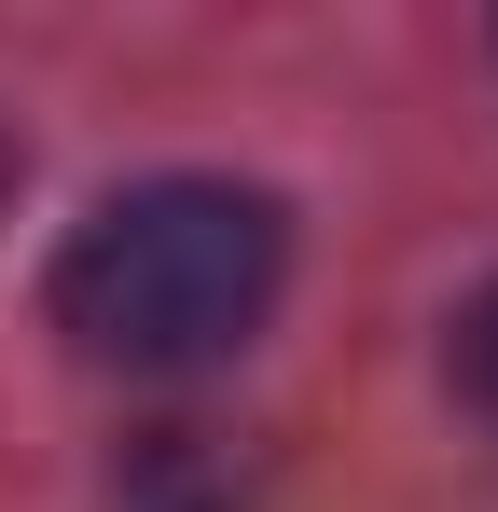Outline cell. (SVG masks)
Segmentation results:
<instances>
[{"label":"cell","instance_id":"obj_2","mask_svg":"<svg viewBox=\"0 0 498 512\" xmlns=\"http://www.w3.org/2000/svg\"><path fill=\"white\" fill-rule=\"evenodd\" d=\"M457 402L498 429V277L471 291V305H457Z\"/></svg>","mask_w":498,"mask_h":512},{"label":"cell","instance_id":"obj_1","mask_svg":"<svg viewBox=\"0 0 498 512\" xmlns=\"http://www.w3.org/2000/svg\"><path fill=\"white\" fill-rule=\"evenodd\" d=\"M291 277V208L263 180H125L70 222V250L42 277L56 333L97 374H208L277 319Z\"/></svg>","mask_w":498,"mask_h":512},{"label":"cell","instance_id":"obj_3","mask_svg":"<svg viewBox=\"0 0 498 512\" xmlns=\"http://www.w3.org/2000/svg\"><path fill=\"white\" fill-rule=\"evenodd\" d=\"M0 194H14V139H0Z\"/></svg>","mask_w":498,"mask_h":512}]
</instances>
